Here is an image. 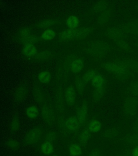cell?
<instances>
[{"mask_svg":"<svg viewBox=\"0 0 138 156\" xmlns=\"http://www.w3.org/2000/svg\"><path fill=\"white\" fill-rule=\"evenodd\" d=\"M43 134V129L41 126H35L29 129L25 134L22 143L25 146H32L37 144Z\"/></svg>","mask_w":138,"mask_h":156,"instance_id":"1","label":"cell"},{"mask_svg":"<svg viewBox=\"0 0 138 156\" xmlns=\"http://www.w3.org/2000/svg\"><path fill=\"white\" fill-rule=\"evenodd\" d=\"M42 118L44 122L48 126L53 125L55 121V113L51 107L45 105L41 110Z\"/></svg>","mask_w":138,"mask_h":156,"instance_id":"2","label":"cell"},{"mask_svg":"<svg viewBox=\"0 0 138 156\" xmlns=\"http://www.w3.org/2000/svg\"><path fill=\"white\" fill-rule=\"evenodd\" d=\"M105 68L109 72L120 76L125 74L127 71L126 66L123 63H107L105 65Z\"/></svg>","mask_w":138,"mask_h":156,"instance_id":"3","label":"cell"},{"mask_svg":"<svg viewBox=\"0 0 138 156\" xmlns=\"http://www.w3.org/2000/svg\"><path fill=\"white\" fill-rule=\"evenodd\" d=\"M28 93V88L25 84H21L16 89L14 93L15 100L17 102L23 101Z\"/></svg>","mask_w":138,"mask_h":156,"instance_id":"4","label":"cell"},{"mask_svg":"<svg viewBox=\"0 0 138 156\" xmlns=\"http://www.w3.org/2000/svg\"><path fill=\"white\" fill-rule=\"evenodd\" d=\"M80 126V124L78 122L76 116H71L69 117L66 122V129L72 132H75L78 131Z\"/></svg>","mask_w":138,"mask_h":156,"instance_id":"5","label":"cell"},{"mask_svg":"<svg viewBox=\"0 0 138 156\" xmlns=\"http://www.w3.org/2000/svg\"><path fill=\"white\" fill-rule=\"evenodd\" d=\"M65 98L66 102L69 106H71L73 105L75 101L76 92L75 89L72 86H70L66 90Z\"/></svg>","mask_w":138,"mask_h":156,"instance_id":"6","label":"cell"},{"mask_svg":"<svg viewBox=\"0 0 138 156\" xmlns=\"http://www.w3.org/2000/svg\"><path fill=\"white\" fill-rule=\"evenodd\" d=\"M87 113H88V107L86 104H83L78 110L76 117L80 125H82L85 122Z\"/></svg>","mask_w":138,"mask_h":156,"instance_id":"7","label":"cell"},{"mask_svg":"<svg viewBox=\"0 0 138 156\" xmlns=\"http://www.w3.org/2000/svg\"><path fill=\"white\" fill-rule=\"evenodd\" d=\"M40 150L44 155L49 156L54 152L55 147L51 142L46 140L41 144L40 146Z\"/></svg>","mask_w":138,"mask_h":156,"instance_id":"8","label":"cell"},{"mask_svg":"<svg viewBox=\"0 0 138 156\" xmlns=\"http://www.w3.org/2000/svg\"><path fill=\"white\" fill-rule=\"evenodd\" d=\"M22 53L27 56H35L37 54L36 47L32 44H24L22 47Z\"/></svg>","mask_w":138,"mask_h":156,"instance_id":"9","label":"cell"},{"mask_svg":"<svg viewBox=\"0 0 138 156\" xmlns=\"http://www.w3.org/2000/svg\"><path fill=\"white\" fill-rule=\"evenodd\" d=\"M25 113L27 117L30 119H36L39 115V108L36 106L31 105L28 107H27Z\"/></svg>","mask_w":138,"mask_h":156,"instance_id":"10","label":"cell"},{"mask_svg":"<svg viewBox=\"0 0 138 156\" xmlns=\"http://www.w3.org/2000/svg\"><path fill=\"white\" fill-rule=\"evenodd\" d=\"M21 126V122L19 115H15L12 117V121L10 122L9 125V130L11 133H15L17 132Z\"/></svg>","mask_w":138,"mask_h":156,"instance_id":"11","label":"cell"},{"mask_svg":"<svg viewBox=\"0 0 138 156\" xmlns=\"http://www.w3.org/2000/svg\"><path fill=\"white\" fill-rule=\"evenodd\" d=\"M78 29H69L65 30L64 31L62 32L60 37L61 38L64 40H70V39L76 38Z\"/></svg>","mask_w":138,"mask_h":156,"instance_id":"12","label":"cell"},{"mask_svg":"<svg viewBox=\"0 0 138 156\" xmlns=\"http://www.w3.org/2000/svg\"><path fill=\"white\" fill-rule=\"evenodd\" d=\"M33 95L35 100L39 103H42L45 100V95L44 94L43 91L39 86H36L34 88Z\"/></svg>","mask_w":138,"mask_h":156,"instance_id":"13","label":"cell"},{"mask_svg":"<svg viewBox=\"0 0 138 156\" xmlns=\"http://www.w3.org/2000/svg\"><path fill=\"white\" fill-rule=\"evenodd\" d=\"M82 152L81 146L77 143H73L69 146V153L71 156H80Z\"/></svg>","mask_w":138,"mask_h":156,"instance_id":"14","label":"cell"},{"mask_svg":"<svg viewBox=\"0 0 138 156\" xmlns=\"http://www.w3.org/2000/svg\"><path fill=\"white\" fill-rule=\"evenodd\" d=\"M87 129L91 132L97 133L99 132L102 129V124L97 120H92L88 125Z\"/></svg>","mask_w":138,"mask_h":156,"instance_id":"15","label":"cell"},{"mask_svg":"<svg viewBox=\"0 0 138 156\" xmlns=\"http://www.w3.org/2000/svg\"><path fill=\"white\" fill-rule=\"evenodd\" d=\"M30 33V31L28 28H23L20 29L16 35V40L18 41L23 43L24 39H25Z\"/></svg>","mask_w":138,"mask_h":156,"instance_id":"16","label":"cell"},{"mask_svg":"<svg viewBox=\"0 0 138 156\" xmlns=\"http://www.w3.org/2000/svg\"><path fill=\"white\" fill-rule=\"evenodd\" d=\"M136 104L134 100H129L125 105V112H126L127 115H133L136 111Z\"/></svg>","mask_w":138,"mask_h":156,"instance_id":"17","label":"cell"},{"mask_svg":"<svg viewBox=\"0 0 138 156\" xmlns=\"http://www.w3.org/2000/svg\"><path fill=\"white\" fill-rule=\"evenodd\" d=\"M67 26L69 29H76L79 23V21L75 16H71L68 17L66 22Z\"/></svg>","mask_w":138,"mask_h":156,"instance_id":"18","label":"cell"},{"mask_svg":"<svg viewBox=\"0 0 138 156\" xmlns=\"http://www.w3.org/2000/svg\"><path fill=\"white\" fill-rule=\"evenodd\" d=\"M83 62L81 59H76L74 61H73L72 62L71 64V70L75 72V73H77L82 70L83 68Z\"/></svg>","mask_w":138,"mask_h":156,"instance_id":"19","label":"cell"},{"mask_svg":"<svg viewBox=\"0 0 138 156\" xmlns=\"http://www.w3.org/2000/svg\"><path fill=\"white\" fill-rule=\"evenodd\" d=\"M104 82V77L100 74H96L92 80V85L96 88L103 87Z\"/></svg>","mask_w":138,"mask_h":156,"instance_id":"20","label":"cell"},{"mask_svg":"<svg viewBox=\"0 0 138 156\" xmlns=\"http://www.w3.org/2000/svg\"><path fill=\"white\" fill-rule=\"evenodd\" d=\"M5 144L7 147L13 151H17L21 148V145L16 139L10 138L6 141Z\"/></svg>","mask_w":138,"mask_h":156,"instance_id":"21","label":"cell"},{"mask_svg":"<svg viewBox=\"0 0 138 156\" xmlns=\"http://www.w3.org/2000/svg\"><path fill=\"white\" fill-rule=\"evenodd\" d=\"M38 78L40 82L43 83H47L51 80V74L47 71H43L39 74Z\"/></svg>","mask_w":138,"mask_h":156,"instance_id":"22","label":"cell"},{"mask_svg":"<svg viewBox=\"0 0 138 156\" xmlns=\"http://www.w3.org/2000/svg\"><path fill=\"white\" fill-rule=\"evenodd\" d=\"M56 37V33L53 30L48 29L45 30L42 34V38L45 40H51Z\"/></svg>","mask_w":138,"mask_h":156,"instance_id":"23","label":"cell"},{"mask_svg":"<svg viewBox=\"0 0 138 156\" xmlns=\"http://www.w3.org/2000/svg\"><path fill=\"white\" fill-rule=\"evenodd\" d=\"M90 132H91L88 129H86L81 133L80 136H79V140L82 143L85 144L86 143H87V141L90 139V136H91Z\"/></svg>","mask_w":138,"mask_h":156,"instance_id":"24","label":"cell"},{"mask_svg":"<svg viewBox=\"0 0 138 156\" xmlns=\"http://www.w3.org/2000/svg\"><path fill=\"white\" fill-rule=\"evenodd\" d=\"M91 29L90 28H83L80 29H78L77 34L76 36V39L82 38L86 36L87 34L90 33Z\"/></svg>","mask_w":138,"mask_h":156,"instance_id":"25","label":"cell"},{"mask_svg":"<svg viewBox=\"0 0 138 156\" xmlns=\"http://www.w3.org/2000/svg\"><path fill=\"white\" fill-rule=\"evenodd\" d=\"M38 40V39L35 35L30 34L28 37L24 39L23 43L24 44H35Z\"/></svg>","mask_w":138,"mask_h":156,"instance_id":"26","label":"cell"},{"mask_svg":"<svg viewBox=\"0 0 138 156\" xmlns=\"http://www.w3.org/2000/svg\"><path fill=\"white\" fill-rule=\"evenodd\" d=\"M96 75V73L95 71H91L88 72L87 73H85V75L84 76L83 79L86 82H88L90 81H92L93 78L95 77Z\"/></svg>","mask_w":138,"mask_h":156,"instance_id":"27","label":"cell"},{"mask_svg":"<svg viewBox=\"0 0 138 156\" xmlns=\"http://www.w3.org/2000/svg\"><path fill=\"white\" fill-rule=\"evenodd\" d=\"M56 138H57V135L56 133L54 132H50L46 135V141H50L52 143V141H55L56 140Z\"/></svg>","mask_w":138,"mask_h":156,"instance_id":"28","label":"cell"},{"mask_svg":"<svg viewBox=\"0 0 138 156\" xmlns=\"http://www.w3.org/2000/svg\"><path fill=\"white\" fill-rule=\"evenodd\" d=\"M55 23L54 20H46L44 21L43 22L41 23L40 26L43 28H46V27H50L52 25H53Z\"/></svg>","mask_w":138,"mask_h":156,"instance_id":"29","label":"cell"},{"mask_svg":"<svg viewBox=\"0 0 138 156\" xmlns=\"http://www.w3.org/2000/svg\"><path fill=\"white\" fill-rule=\"evenodd\" d=\"M104 92V88L102 87L97 88L96 90V96L98 99H100L103 96Z\"/></svg>","mask_w":138,"mask_h":156,"instance_id":"30","label":"cell"},{"mask_svg":"<svg viewBox=\"0 0 138 156\" xmlns=\"http://www.w3.org/2000/svg\"><path fill=\"white\" fill-rule=\"evenodd\" d=\"M118 45L119 46L121 47V48L124 49H126L129 48V44L125 41H120L118 42Z\"/></svg>","mask_w":138,"mask_h":156,"instance_id":"31","label":"cell"},{"mask_svg":"<svg viewBox=\"0 0 138 156\" xmlns=\"http://www.w3.org/2000/svg\"><path fill=\"white\" fill-rule=\"evenodd\" d=\"M77 87L79 90H82L84 88V85L82 81H79L77 83Z\"/></svg>","mask_w":138,"mask_h":156,"instance_id":"32","label":"cell"},{"mask_svg":"<svg viewBox=\"0 0 138 156\" xmlns=\"http://www.w3.org/2000/svg\"><path fill=\"white\" fill-rule=\"evenodd\" d=\"M132 156H138V146L134 148L132 153Z\"/></svg>","mask_w":138,"mask_h":156,"instance_id":"33","label":"cell"},{"mask_svg":"<svg viewBox=\"0 0 138 156\" xmlns=\"http://www.w3.org/2000/svg\"><path fill=\"white\" fill-rule=\"evenodd\" d=\"M99 152L98 151H93L91 154H90V156H99Z\"/></svg>","mask_w":138,"mask_h":156,"instance_id":"34","label":"cell"},{"mask_svg":"<svg viewBox=\"0 0 138 156\" xmlns=\"http://www.w3.org/2000/svg\"><path fill=\"white\" fill-rule=\"evenodd\" d=\"M134 93L136 94H138V85H137V87H134Z\"/></svg>","mask_w":138,"mask_h":156,"instance_id":"35","label":"cell"},{"mask_svg":"<svg viewBox=\"0 0 138 156\" xmlns=\"http://www.w3.org/2000/svg\"><path fill=\"white\" fill-rule=\"evenodd\" d=\"M58 156V155H53V156Z\"/></svg>","mask_w":138,"mask_h":156,"instance_id":"36","label":"cell"}]
</instances>
